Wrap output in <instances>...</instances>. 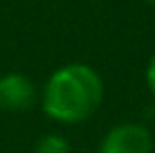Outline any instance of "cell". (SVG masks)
Wrapping results in <instances>:
<instances>
[{"label": "cell", "instance_id": "6da1fadb", "mask_svg": "<svg viewBox=\"0 0 155 153\" xmlns=\"http://www.w3.org/2000/svg\"><path fill=\"white\" fill-rule=\"evenodd\" d=\"M104 79L88 63H65L47 77L41 90V108L58 124H81L104 104Z\"/></svg>", "mask_w": 155, "mask_h": 153}, {"label": "cell", "instance_id": "7a4b0ae2", "mask_svg": "<svg viewBox=\"0 0 155 153\" xmlns=\"http://www.w3.org/2000/svg\"><path fill=\"white\" fill-rule=\"evenodd\" d=\"M155 138L140 122L115 124L99 142V153H153Z\"/></svg>", "mask_w": 155, "mask_h": 153}, {"label": "cell", "instance_id": "3957f363", "mask_svg": "<svg viewBox=\"0 0 155 153\" xmlns=\"http://www.w3.org/2000/svg\"><path fill=\"white\" fill-rule=\"evenodd\" d=\"M38 99L34 79L23 72H7L0 77V108L9 113L29 110Z\"/></svg>", "mask_w": 155, "mask_h": 153}, {"label": "cell", "instance_id": "277c9868", "mask_svg": "<svg viewBox=\"0 0 155 153\" xmlns=\"http://www.w3.org/2000/svg\"><path fill=\"white\" fill-rule=\"evenodd\" d=\"M34 153H72V146L65 135L61 133H45L41 135L34 146Z\"/></svg>", "mask_w": 155, "mask_h": 153}, {"label": "cell", "instance_id": "5b68a950", "mask_svg": "<svg viewBox=\"0 0 155 153\" xmlns=\"http://www.w3.org/2000/svg\"><path fill=\"white\" fill-rule=\"evenodd\" d=\"M146 86H148V90H151V97L155 99V52H153L151 61H148V65H146Z\"/></svg>", "mask_w": 155, "mask_h": 153}, {"label": "cell", "instance_id": "8992f818", "mask_svg": "<svg viewBox=\"0 0 155 153\" xmlns=\"http://www.w3.org/2000/svg\"><path fill=\"white\" fill-rule=\"evenodd\" d=\"M144 2H148L151 7H155V0H144Z\"/></svg>", "mask_w": 155, "mask_h": 153}]
</instances>
